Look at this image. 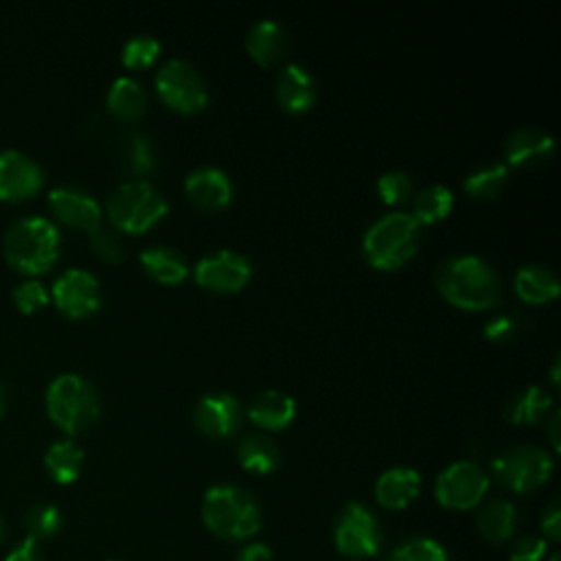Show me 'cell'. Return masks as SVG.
<instances>
[{
	"label": "cell",
	"instance_id": "obj_1",
	"mask_svg": "<svg viewBox=\"0 0 561 561\" xmlns=\"http://www.w3.org/2000/svg\"><path fill=\"white\" fill-rule=\"evenodd\" d=\"M436 289L458 309L484 311L500 300L502 283L497 272L484 259L460 254L447 259L436 270Z\"/></svg>",
	"mask_w": 561,
	"mask_h": 561
},
{
	"label": "cell",
	"instance_id": "obj_2",
	"mask_svg": "<svg viewBox=\"0 0 561 561\" xmlns=\"http://www.w3.org/2000/svg\"><path fill=\"white\" fill-rule=\"evenodd\" d=\"M419 232L421 226L410 213H388L379 217L364 234V256L377 270H399L416 254Z\"/></svg>",
	"mask_w": 561,
	"mask_h": 561
},
{
	"label": "cell",
	"instance_id": "obj_3",
	"mask_svg": "<svg viewBox=\"0 0 561 561\" xmlns=\"http://www.w3.org/2000/svg\"><path fill=\"white\" fill-rule=\"evenodd\" d=\"M59 230L46 217H24L4 232V256L24 274H42L59 256Z\"/></svg>",
	"mask_w": 561,
	"mask_h": 561
},
{
	"label": "cell",
	"instance_id": "obj_4",
	"mask_svg": "<svg viewBox=\"0 0 561 561\" xmlns=\"http://www.w3.org/2000/svg\"><path fill=\"white\" fill-rule=\"evenodd\" d=\"M202 517L210 533L221 539H245L261 528L259 504L239 486H210L202 502Z\"/></svg>",
	"mask_w": 561,
	"mask_h": 561
},
{
	"label": "cell",
	"instance_id": "obj_5",
	"mask_svg": "<svg viewBox=\"0 0 561 561\" xmlns=\"http://www.w3.org/2000/svg\"><path fill=\"white\" fill-rule=\"evenodd\" d=\"M46 412L59 430L75 436L96 423L101 403L90 381L68 373L50 381L46 390Z\"/></svg>",
	"mask_w": 561,
	"mask_h": 561
},
{
	"label": "cell",
	"instance_id": "obj_6",
	"mask_svg": "<svg viewBox=\"0 0 561 561\" xmlns=\"http://www.w3.org/2000/svg\"><path fill=\"white\" fill-rule=\"evenodd\" d=\"M105 210L114 228L129 234H142L167 215L169 204L149 182L131 180L114 188Z\"/></svg>",
	"mask_w": 561,
	"mask_h": 561
},
{
	"label": "cell",
	"instance_id": "obj_7",
	"mask_svg": "<svg viewBox=\"0 0 561 561\" xmlns=\"http://www.w3.org/2000/svg\"><path fill=\"white\" fill-rule=\"evenodd\" d=\"M491 469L495 480L508 486L511 491L530 493L548 482L552 473V458L548 451L539 447L519 445L500 454L493 460Z\"/></svg>",
	"mask_w": 561,
	"mask_h": 561
},
{
	"label": "cell",
	"instance_id": "obj_8",
	"mask_svg": "<svg viewBox=\"0 0 561 561\" xmlns=\"http://www.w3.org/2000/svg\"><path fill=\"white\" fill-rule=\"evenodd\" d=\"M156 90L162 103L180 114H195L208 101V92L199 72L182 59H171L158 70Z\"/></svg>",
	"mask_w": 561,
	"mask_h": 561
},
{
	"label": "cell",
	"instance_id": "obj_9",
	"mask_svg": "<svg viewBox=\"0 0 561 561\" xmlns=\"http://www.w3.org/2000/svg\"><path fill=\"white\" fill-rule=\"evenodd\" d=\"M335 546L344 557H375L381 548V526L377 517L364 504H346L335 522Z\"/></svg>",
	"mask_w": 561,
	"mask_h": 561
},
{
	"label": "cell",
	"instance_id": "obj_10",
	"mask_svg": "<svg viewBox=\"0 0 561 561\" xmlns=\"http://www.w3.org/2000/svg\"><path fill=\"white\" fill-rule=\"evenodd\" d=\"M489 491V478L486 473L469 462L460 460L443 469V473L436 480V500L445 508L454 511H467L482 502V497Z\"/></svg>",
	"mask_w": 561,
	"mask_h": 561
},
{
	"label": "cell",
	"instance_id": "obj_11",
	"mask_svg": "<svg viewBox=\"0 0 561 561\" xmlns=\"http://www.w3.org/2000/svg\"><path fill=\"white\" fill-rule=\"evenodd\" d=\"M252 276V267L245 256L232 250H219L197 261L195 280L199 287L213 294H237Z\"/></svg>",
	"mask_w": 561,
	"mask_h": 561
},
{
	"label": "cell",
	"instance_id": "obj_12",
	"mask_svg": "<svg viewBox=\"0 0 561 561\" xmlns=\"http://www.w3.org/2000/svg\"><path fill=\"white\" fill-rule=\"evenodd\" d=\"M53 300L68 318H88L101 305L99 280L88 270H68L55 280Z\"/></svg>",
	"mask_w": 561,
	"mask_h": 561
},
{
	"label": "cell",
	"instance_id": "obj_13",
	"mask_svg": "<svg viewBox=\"0 0 561 561\" xmlns=\"http://www.w3.org/2000/svg\"><path fill=\"white\" fill-rule=\"evenodd\" d=\"M42 180V169L28 156L15 149L0 151V199H28L39 191Z\"/></svg>",
	"mask_w": 561,
	"mask_h": 561
},
{
	"label": "cell",
	"instance_id": "obj_14",
	"mask_svg": "<svg viewBox=\"0 0 561 561\" xmlns=\"http://www.w3.org/2000/svg\"><path fill=\"white\" fill-rule=\"evenodd\" d=\"M48 204L55 217L75 230H83L92 234L94 230L101 228L103 210L99 202L83 191H77L70 186L55 188L48 195Z\"/></svg>",
	"mask_w": 561,
	"mask_h": 561
},
{
	"label": "cell",
	"instance_id": "obj_15",
	"mask_svg": "<svg viewBox=\"0 0 561 561\" xmlns=\"http://www.w3.org/2000/svg\"><path fill=\"white\" fill-rule=\"evenodd\" d=\"M197 430L210 438H228L241 423V405L228 392L204 394L193 412Z\"/></svg>",
	"mask_w": 561,
	"mask_h": 561
},
{
	"label": "cell",
	"instance_id": "obj_16",
	"mask_svg": "<svg viewBox=\"0 0 561 561\" xmlns=\"http://www.w3.org/2000/svg\"><path fill=\"white\" fill-rule=\"evenodd\" d=\"M184 191L191 204L202 210H221L230 204L232 197V184L228 175L215 167H202L188 173Z\"/></svg>",
	"mask_w": 561,
	"mask_h": 561
},
{
	"label": "cell",
	"instance_id": "obj_17",
	"mask_svg": "<svg viewBox=\"0 0 561 561\" xmlns=\"http://www.w3.org/2000/svg\"><path fill=\"white\" fill-rule=\"evenodd\" d=\"M552 138L535 127H522L513 131L504 145V160L517 169H530L546 162L552 156Z\"/></svg>",
	"mask_w": 561,
	"mask_h": 561
},
{
	"label": "cell",
	"instance_id": "obj_18",
	"mask_svg": "<svg viewBox=\"0 0 561 561\" xmlns=\"http://www.w3.org/2000/svg\"><path fill=\"white\" fill-rule=\"evenodd\" d=\"M245 50L261 68L276 66L287 53L285 28L274 20L256 22L245 35Z\"/></svg>",
	"mask_w": 561,
	"mask_h": 561
},
{
	"label": "cell",
	"instance_id": "obj_19",
	"mask_svg": "<svg viewBox=\"0 0 561 561\" xmlns=\"http://www.w3.org/2000/svg\"><path fill=\"white\" fill-rule=\"evenodd\" d=\"M276 99L283 110L291 114H302L316 103V83L311 75L296 64L280 70L276 79Z\"/></svg>",
	"mask_w": 561,
	"mask_h": 561
},
{
	"label": "cell",
	"instance_id": "obj_20",
	"mask_svg": "<svg viewBox=\"0 0 561 561\" xmlns=\"http://www.w3.org/2000/svg\"><path fill=\"white\" fill-rule=\"evenodd\" d=\"M296 416V401L280 390H265L252 399L248 405V419L270 432L285 430Z\"/></svg>",
	"mask_w": 561,
	"mask_h": 561
},
{
	"label": "cell",
	"instance_id": "obj_21",
	"mask_svg": "<svg viewBox=\"0 0 561 561\" xmlns=\"http://www.w3.org/2000/svg\"><path fill=\"white\" fill-rule=\"evenodd\" d=\"M421 489V476L410 467H392L383 471L375 484V497L383 508H405Z\"/></svg>",
	"mask_w": 561,
	"mask_h": 561
},
{
	"label": "cell",
	"instance_id": "obj_22",
	"mask_svg": "<svg viewBox=\"0 0 561 561\" xmlns=\"http://www.w3.org/2000/svg\"><path fill=\"white\" fill-rule=\"evenodd\" d=\"M142 272L162 285H180L188 276L186 259L167 245H153L140 252Z\"/></svg>",
	"mask_w": 561,
	"mask_h": 561
},
{
	"label": "cell",
	"instance_id": "obj_23",
	"mask_svg": "<svg viewBox=\"0 0 561 561\" xmlns=\"http://www.w3.org/2000/svg\"><path fill=\"white\" fill-rule=\"evenodd\" d=\"M515 294L528 305H546L559 296V278L543 265H524L515 274Z\"/></svg>",
	"mask_w": 561,
	"mask_h": 561
},
{
	"label": "cell",
	"instance_id": "obj_24",
	"mask_svg": "<svg viewBox=\"0 0 561 561\" xmlns=\"http://www.w3.org/2000/svg\"><path fill=\"white\" fill-rule=\"evenodd\" d=\"M237 458L245 471L265 476L278 467L280 451L272 438L263 434H248L237 447Z\"/></svg>",
	"mask_w": 561,
	"mask_h": 561
},
{
	"label": "cell",
	"instance_id": "obj_25",
	"mask_svg": "<svg viewBox=\"0 0 561 561\" xmlns=\"http://www.w3.org/2000/svg\"><path fill=\"white\" fill-rule=\"evenodd\" d=\"M107 110L121 121H136L147 110V94L131 77H121L110 85Z\"/></svg>",
	"mask_w": 561,
	"mask_h": 561
},
{
	"label": "cell",
	"instance_id": "obj_26",
	"mask_svg": "<svg viewBox=\"0 0 561 561\" xmlns=\"http://www.w3.org/2000/svg\"><path fill=\"white\" fill-rule=\"evenodd\" d=\"M515 522H517L515 506L506 500H495L480 511L478 530L486 541L502 543L513 535Z\"/></svg>",
	"mask_w": 561,
	"mask_h": 561
},
{
	"label": "cell",
	"instance_id": "obj_27",
	"mask_svg": "<svg viewBox=\"0 0 561 561\" xmlns=\"http://www.w3.org/2000/svg\"><path fill=\"white\" fill-rule=\"evenodd\" d=\"M46 469L59 484H70L79 478L83 465V451L72 440H59L48 447L44 456Z\"/></svg>",
	"mask_w": 561,
	"mask_h": 561
},
{
	"label": "cell",
	"instance_id": "obj_28",
	"mask_svg": "<svg viewBox=\"0 0 561 561\" xmlns=\"http://www.w3.org/2000/svg\"><path fill=\"white\" fill-rule=\"evenodd\" d=\"M451 206H454V193L443 186V184H432V186H425L416 197H414V213H410L416 224H425V226H432V224H438L443 221L449 213H451Z\"/></svg>",
	"mask_w": 561,
	"mask_h": 561
},
{
	"label": "cell",
	"instance_id": "obj_29",
	"mask_svg": "<svg viewBox=\"0 0 561 561\" xmlns=\"http://www.w3.org/2000/svg\"><path fill=\"white\" fill-rule=\"evenodd\" d=\"M550 405L552 399L543 388L528 386L508 403L506 419L515 425H535L550 410Z\"/></svg>",
	"mask_w": 561,
	"mask_h": 561
},
{
	"label": "cell",
	"instance_id": "obj_30",
	"mask_svg": "<svg viewBox=\"0 0 561 561\" xmlns=\"http://www.w3.org/2000/svg\"><path fill=\"white\" fill-rule=\"evenodd\" d=\"M508 180L506 164H484L476 171H471L465 180V191L471 197L478 199H491L495 197Z\"/></svg>",
	"mask_w": 561,
	"mask_h": 561
},
{
	"label": "cell",
	"instance_id": "obj_31",
	"mask_svg": "<svg viewBox=\"0 0 561 561\" xmlns=\"http://www.w3.org/2000/svg\"><path fill=\"white\" fill-rule=\"evenodd\" d=\"M160 55V42L149 35H136L123 46V66L129 70L149 68Z\"/></svg>",
	"mask_w": 561,
	"mask_h": 561
},
{
	"label": "cell",
	"instance_id": "obj_32",
	"mask_svg": "<svg viewBox=\"0 0 561 561\" xmlns=\"http://www.w3.org/2000/svg\"><path fill=\"white\" fill-rule=\"evenodd\" d=\"M24 524L31 533L28 537L35 541L42 537H53L61 528V513L53 504H35L28 508Z\"/></svg>",
	"mask_w": 561,
	"mask_h": 561
},
{
	"label": "cell",
	"instance_id": "obj_33",
	"mask_svg": "<svg viewBox=\"0 0 561 561\" xmlns=\"http://www.w3.org/2000/svg\"><path fill=\"white\" fill-rule=\"evenodd\" d=\"M388 561H447V554L440 543L432 539H410L394 548Z\"/></svg>",
	"mask_w": 561,
	"mask_h": 561
},
{
	"label": "cell",
	"instance_id": "obj_34",
	"mask_svg": "<svg viewBox=\"0 0 561 561\" xmlns=\"http://www.w3.org/2000/svg\"><path fill=\"white\" fill-rule=\"evenodd\" d=\"M379 199L386 206H399L412 195V180L403 171H388L377 180Z\"/></svg>",
	"mask_w": 561,
	"mask_h": 561
},
{
	"label": "cell",
	"instance_id": "obj_35",
	"mask_svg": "<svg viewBox=\"0 0 561 561\" xmlns=\"http://www.w3.org/2000/svg\"><path fill=\"white\" fill-rule=\"evenodd\" d=\"M13 302L22 313H35L48 305V291L39 280H22L13 289Z\"/></svg>",
	"mask_w": 561,
	"mask_h": 561
},
{
	"label": "cell",
	"instance_id": "obj_36",
	"mask_svg": "<svg viewBox=\"0 0 561 561\" xmlns=\"http://www.w3.org/2000/svg\"><path fill=\"white\" fill-rule=\"evenodd\" d=\"M90 239H92V250H94L101 259H105V261H110V263H118V261L125 256L121 241H118L110 230L99 228V230H94V232L90 234Z\"/></svg>",
	"mask_w": 561,
	"mask_h": 561
},
{
	"label": "cell",
	"instance_id": "obj_37",
	"mask_svg": "<svg viewBox=\"0 0 561 561\" xmlns=\"http://www.w3.org/2000/svg\"><path fill=\"white\" fill-rule=\"evenodd\" d=\"M129 167L134 173L142 175L147 171L153 169V158H151V149H149V142L145 136H131V142H129Z\"/></svg>",
	"mask_w": 561,
	"mask_h": 561
},
{
	"label": "cell",
	"instance_id": "obj_38",
	"mask_svg": "<svg viewBox=\"0 0 561 561\" xmlns=\"http://www.w3.org/2000/svg\"><path fill=\"white\" fill-rule=\"evenodd\" d=\"M543 552H546V539L522 537L511 550V561H541Z\"/></svg>",
	"mask_w": 561,
	"mask_h": 561
},
{
	"label": "cell",
	"instance_id": "obj_39",
	"mask_svg": "<svg viewBox=\"0 0 561 561\" xmlns=\"http://www.w3.org/2000/svg\"><path fill=\"white\" fill-rule=\"evenodd\" d=\"M515 324L508 316H495L484 324V337L491 342H504L513 335Z\"/></svg>",
	"mask_w": 561,
	"mask_h": 561
},
{
	"label": "cell",
	"instance_id": "obj_40",
	"mask_svg": "<svg viewBox=\"0 0 561 561\" xmlns=\"http://www.w3.org/2000/svg\"><path fill=\"white\" fill-rule=\"evenodd\" d=\"M541 530H543L550 539H559V533H561V511H559V504H557V502H552V504L543 511Z\"/></svg>",
	"mask_w": 561,
	"mask_h": 561
},
{
	"label": "cell",
	"instance_id": "obj_41",
	"mask_svg": "<svg viewBox=\"0 0 561 561\" xmlns=\"http://www.w3.org/2000/svg\"><path fill=\"white\" fill-rule=\"evenodd\" d=\"M4 561H42L35 539L26 537L13 552H9V557Z\"/></svg>",
	"mask_w": 561,
	"mask_h": 561
},
{
	"label": "cell",
	"instance_id": "obj_42",
	"mask_svg": "<svg viewBox=\"0 0 561 561\" xmlns=\"http://www.w3.org/2000/svg\"><path fill=\"white\" fill-rule=\"evenodd\" d=\"M237 561H274V554H272V550L267 546L252 543V546L241 550Z\"/></svg>",
	"mask_w": 561,
	"mask_h": 561
},
{
	"label": "cell",
	"instance_id": "obj_43",
	"mask_svg": "<svg viewBox=\"0 0 561 561\" xmlns=\"http://www.w3.org/2000/svg\"><path fill=\"white\" fill-rule=\"evenodd\" d=\"M559 419H561L559 412H554V416L550 419V440H552L554 449H559Z\"/></svg>",
	"mask_w": 561,
	"mask_h": 561
},
{
	"label": "cell",
	"instance_id": "obj_44",
	"mask_svg": "<svg viewBox=\"0 0 561 561\" xmlns=\"http://www.w3.org/2000/svg\"><path fill=\"white\" fill-rule=\"evenodd\" d=\"M4 412V388H2V383H0V414Z\"/></svg>",
	"mask_w": 561,
	"mask_h": 561
},
{
	"label": "cell",
	"instance_id": "obj_45",
	"mask_svg": "<svg viewBox=\"0 0 561 561\" xmlns=\"http://www.w3.org/2000/svg\"><path fill=\"white\" fill-rule=\"evenodd\" d=\"M2 537H4V526H2V519H0V541H2Z\"/></svg>",
	"mask_w": 561,
	"mask_h": 561
}]
</instances>
